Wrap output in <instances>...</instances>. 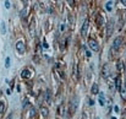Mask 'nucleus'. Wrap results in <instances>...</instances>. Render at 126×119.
Instances as JSON below:
<instances>
[{
    "mask_svg": "<svg viewBox=\"0 0 126 119\" xmlns=\"http://www.w3.org/2000/svg\"><path fill=\"white\" fill-rule=\"evenodd\" d=\"M16 50L18 52V54H23L26 52V44L23 40H18L16 43Z\"/></svg>",
    "mask_w": 126,
    "mask_h": 119,
    "instance_id": "obj_1",
    "label": "nucleus"
},
{
    "mask_svg": "<svg viewBox=\"0 0 126 119\" xmlns=\"http://www.w3.org/2000/svg\"><path fill=\"white\" fill-rule=\"evenodd\" d=\"M114 25H115L114 20L108 21V25H107V36H108V37L111 36V33H113V31H114Z\"/></svg>",
    "mask_w": 126,
    "mask_h": 119,
    "instance_id": "obj_2",
    "label": "nucleus"
},
{
    "mask_svg": "<svg viewBox=\"0 0 126 119\" xmlns=\"http://www.w3.org/2000/svg\"><path fill=\"white\" fill-rule=\"evenodd\" d=\"M89 47H91V49L92 50H94V52H99V44H98V42L94 40H89Z\"/></svg>",
    "mask_w": 126,
    "mask_h": 119,
    "instance_id": "obj_3",
    "label": "nucleus"
},
{
    "mask_svg": "<svg viewBox=\"0 0 126 119\" xmlns=\"http://www.w3.org/2000/svg\"><path fill=\"white\" fill-rule=\"evenodd\" d=\"M121 43H123V38H121V37H118L116 40H114V43H113V50H115V52H116V50L120 48Z\"/></svg>",
    "mask_w": 126,
    "mask_h": 119,
    "instance_id": "obj_4",
    "label": "nucleus"
},
{
    "mask_svg": "<svg viewBox=\"0 0 126 119\" xmlns=\"http://www.w3.org/2000/svg\"><path fill=\"white\" fill-rule=\"evenodd\" d=\"M77 107H79V97L75 96V97H72V99H71V111H76Z\"/></svg>",
    "mask_w": 126,
    "mask_h": 119,
    "instance_id": "obj_5",
    "label": "nucleus"
},
{
    "mask_svg": "<svg viewBox=\"0 0 126 119\" xmlns=\"http://www.w3.org/2000/svg\"><path fill=\"white\" fill-rule=\"evenodd\" d=\"M102 74H103V76H104V78H108V76H109V74H110L109 64H105V65L103 66V69H102Z\"/></svg>",
    "mask_w": 126,
    "mask_h": 119,
    "instance_id": "obj_6",
    "label": "nucleus"
},
{
    "mask_svg": "<svg viewBox=\"0 0 126 119\" xmlns=\"http://www.w3.org/2000/svg\"><path fill=\"white\" fill-rule=\"evenodd\" d=\"M87 31H88V21L84 20V23L82 25V30H81V35L82 36H87Z\"/></svg>",
    "mask_w": 126,
    "mask_h": 119,
    "instance_id": "obj_7",
    "label": "nucleus"
},
{
    "mask_svg": "<svg viewBox=\"0 0 126 119\" xmlns=\"http://www.w3.org/2000/svg\"><path fill=\"white\" fill-rule=\"evenodd\" d=\"M21 78L22 79H30L31 78V73L28 69H23V71L21 73Z\"/></svg>",
    "mask_w": 126,
    "mask_h": 119,
    "instance_id": "obj_8",
    "label": "nucleus"
},
{
    "mask_svg": "<svg viewBox=\"0 0 126 119\" xmlns=\"http://www.w3.org/2000/svg\"><path fill=\"white\" fill-rule=\"evenodd\" d=\"M44 98L48 103L51 102V93H50V90H45V95H44Z\"/></svg>",
    "mask_w": 126,
    "mask_h": 119,
    "instance_id": "obj_9",
    "label": "nucleus"
},
{
    "mask_svg": "<svg viewBox=\"0 0 126 119\" xmlns=\"http://www.w3.org/2000/svg\"><path fill=\"white\" fill-rule=\"evenodd\" d=\"M120 87H121V79H120V76H116V79H115V88L120 90Z\"/></svg>",
    "mask_w": 126,
    "mask_h": 119,
    "instance_id": "obj_10",
    "label": "nucleus"
},
{
    "mask_svg": "<svg viewBox=\"0 0 126 119\" xmlns=\"http://www.w3.org/2000/svg\"><path fill=\"white\" fill-rule=\"evenodd\" d=\"M113 6H114V1H108V2L105 4L107 11H111V10H113Z\"/></svg>",
    "mask_w": 126,
    "mask_h": 119,
    "instance_id": "obj_11",
    "label": "nucleus"
},
{
    "mask_svg": "<svg viewBox=\"0 0 126 119\" xmlns=\"http://www.w3.org/2000/svg\"><path fill=\"white\" fill-rule=\"evenodd\" d=\"M99 103H100V106H104L105 104V97H104V93L103 92L99 93Z\"/></svg>",
    "mask_w": 126,
    "mask_h": 119,
    "instance_id": "obj_12",
    "label": "nucleus"
},
{
    "mask_svg": "<svg viewBox=\"0 0 126 119\" xmlns=\"http://www.w3.org/2000/svg\"><path fill=\"white\" fill-rule=\"evenodd\" d=\"M108 83H109V87H110V91L111 92H115V83H114V80H109L108 81Z\"/></svg>",
    "mask_w": 126,
    "mask_h": 119,
    "instance_id": "obj_13",
    "label": "nucleus"
},
{
    "mask_svg": "<svg viewBox=\"0 0 126 119\" xmlns=\"http://www.w3.org/2000/svg\"><path fill=\"white\" fill-rule=\"evenodd\" d=\"M120 95H121L123 99H126V86L120 87Z\"/></svg>",
    "mask_w": 126,
    "mask_h": 119,
    "instance_id": "obj_14",
    "label": "nucleus"
},
{
    "mask_svg": "<svg viewBox=\"0 0 126 119\" xmlns=\"http://www.w3.org/2000/svg\"><path fill=\"white\" fill-rule=\"evenodd\" d=\"M91 92L94 93V95L99 92V90H98V85H97V83H93V85H92V90H91Z\"/></svg>",
    "mask_w": 126,
    "mask_h": 119,
    "instance_id": "obj_15",
    "label": "nucleus"
},
{
    "mask_svg": "<svg viewBox=\"0 0 126 119\" xmlns=\"http://www.w3.org/2000/svg\"><path fill=\"white\" fill-rule=\"evenodd\" d=\"M41 112H42L43 117H48V114H49V111H48V108H47V107H42Z\"/></svg>",
    "mask_w": 126,
    "mask_h": 119,
    "instance_id": "obj_16",
    "label": "nucleus"
},
{
    "mask_svg": "<svg viewBox=\"0 0 126 119\" xmlns=\"http://www.w3.org/2000/svg\"><path fill=\"white\" fill-rule=\"evenodd\" d=\"M0 30H1V35H5V33H6V27H5V22H1V25H0Z\"/></svg>",
    "mask_w": 126,
    "mask_h": 119,
    "instance_id": "obj_17",
    "label": "nucleus"
},
{
    "mask_svg": "<svg viewBox=\"0 0 126 119\" xmlns=\"http://www.w3.org/2000/svg\"><path fill=\"white\" fill-rule=\"evenodd\" d=\"M4 112H5V103L0 101V113H4Z\"/></svg>",
    "mask_w": 126,
    "mask_h": 119,
    "instance_id": "obj_18",
    "label": "nucleus"
},
{
    "mask_svg": "<svg viewBox=\"0 0 126 119\" xmlns=\"http://www.w3.org/2000/svg\"><path fill=\"white\" fill-rule=\"evenodd\" d=\"M124 65H123V60H119L118 61V70H123Z\"/></svg>",
    "mask_w": 126,
    "mask_h": 119,
    "instance_id": "obj_19",
    "label": "nucleus"
},
{
    "mask_svg": "<svg viewBox=\"0 0 126 119\" xmlns=\"http://www.w3.org/2000/svg\"><path fill=\"white\" fill-rule=\"evenodd\" d=\"M26 16H27V10L25 9V10H22V12H21V17H22V20H25Z\"/></svg>",
    "mask_w": 126,
    "mask_h": 119,
    "instance_id": "obj_20",
    "label": "nucleus"
},
{
    "mask_svg": "<svg viewBox=\"0 0 126 119\" xmlns=\"http://www.w3.org/2000/svg\"><path fill=\"white\" fill-rule=\"evenodd\" d=\"M113 108H111V99H109L108 101V112H110Z\"/></svg>",
    "mask_w": 126,
    "mask_h": 119,
    "instance_id": "obj_21",
    "label": "nucleus"
},
{
    "mask_svg": "<svg viewBox=\"0 0 126 119\" xmlns=\"http://www.w3.org/2000/svg\"><path fill=\"white\" fill-rule=\"evenodd\" d=\"M5 66H6V68L10 66V58H6V60H5Z\"/></svg>",
    "mask_w": 126,
    "mask_h": 119,
    "instance_id": "obj_22",
    "label": "nucleus"
},
{
    "mask_svg": "<svg viewBox=\"0 0 126 119\" xmlns=\"http://www.w3.org/2000/svg\"><path fill=\"white\" fill-rule=\"evenodd\" d=\"M65 27H66L65 23H61V26H60V32H64V31H65Z\"/></svg>",
    "mask_w": 126,
    "mask_h": 119,
    "instance_id": "obj_23",
    "label": "nucleus"
},
{
    "mask_svg": "<svg viewBox=\"0 0 126 119\" xmlns=\"http://www.w3.org/2000/svg\"><path fill=\"white\" fill-rule=\"evenodd\" d=\"M36 113H37V112H36V109H34V108H32V109H31V117H34V116H36Z\"/></svg>",
    "mask_w": 126,
    "mask_h": 119,
    "instance_id": "obj_24",
    "label": "nucleus"
},
{
    "mask_svg": "<svg viewBox=\"0 0 126 119\" xmlns=\"http://www.w3.org/2000/svg\"><path fill=\"white\" fill-rule=\"evenodd\" d=\"M10 6H11V5H10V2H9V1L6 0V1H5V7H7V9H10Z\"/></svg>",
    "mask_w": 126,
    "mask_h": 119,
    "instance_id": "obj_25",
    "label": "nucleus"
},
{
    "mask_svg": "<svg viewBox=\"0 0 126 119\" xmlns=\"http://www.w3.org/2000/svg\"><path fill=\"white\" fill-rule=\"evenodd\" d=\"M98 25H102V16L98 17Z\"/></svg>",
    "mask_w": 126,
    "mask_h": 119,
    "instance_id": "obj_26",
    "label": "nucleus"
},
{
    "mask_svg": "<svg viewBox=\"0 0 126 119\" xmlns=\"http://www.w3.org/2000/svg\"><path fill=\"white\" fill-rule=\"evenodd\" d=\"M66 1H67V2H69V4H70V5L72 6V5H74V1H75V0H66Z\"/></svg>",
    "mask_w": 126,
    "mask_h": 119,
    "instance_id": "obj_27",
    "label": "nucleus"
},
{
    "mask_svg": "<svg viewBox=\"0 0 126 119\" xmlns=\"http://www.w3.org/2000/svg\"><path fill=\"white\" fill-rule=\"evenodd\" d=\"M115 112H119V106H115Z\"/></svg>",
    "mask_w": 126,
    "mask_h": 119,
    "instance_id": "obj_28",
    "label": "nucleus"
},
{
    "mask_svg": "<svg viewBox=\"0 0 126 119\" xmlns=\"http://www.w3.org/2000/svg\"><path fill=\"white\" fill-rule=\"evenodd\" d=\"M7 119H11V116H9V117H7Z\"/></svg>",
    "mask_w": 126,
    "mask_h": 119,
    "instance_id": "obj_29",
    "label": "nucleus"
},
{
    "mask_svg": "<svg viewBox=\"0 0 126 119\" xmlns=\"http://www.w3.org/2000/svg\"><path fill=\"white\" fill-rule=\"evenodd\" d=\"M94 119H100V118H99V117H97V118H94Z\"/></svg>",
    "mask_w": 126,
    "mask_h": 119,
    "instance_id": "obj_30",
    "label": "nucleus"
}]
</instances>
